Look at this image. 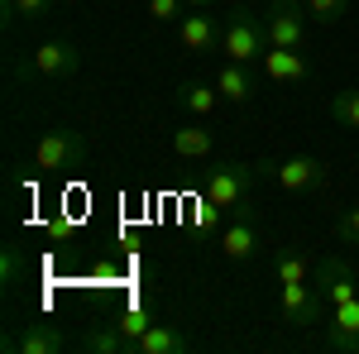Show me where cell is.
I'll return each instance as SVG.
<instances>
[{
  "label": "cell",
  "instance_id": "obj_1",
  "mask_svg": "<svg viewBox=\"0 0 359 354\" xmlns=\"http://www.w3.org/2000/svg\"><path fill=\"white\" fill-rule=\"evenodd\" d=\"M254 182H259V168L254 163H221V168H211L201 196H206L211 206H221V211H240V206H249Z\"/></svg>",
  "mask_w": 359,
  "mask_h": 354
},
{
  "label": "cell",
  "instance_id": "obj_2",
  "mask_svg": "<svg viewBox=\"0 0 359 354\" xmlns=\"http://www.w3.org/2000/svg\"><path fill=\"white\" fill-rule=\"evenodd\" d=\"M259 172L273 177L283 191H321L331 182V168L321 163V158H302V154L297 158H264Z\"/></svg>",
  "mask_w": 359,
  "mask_h": 354
},
{
  "label": "cell",
  "instance_id": "obj_3",
  "mask_svg": "<svg viewBox=\"0 0 359 354\" xmlns=\"http://www.w3.org/2000/svg\"><path fill=\"white\" fill-rule=\"evenodd\" d=\"M221 53L230 57V62H245V67H254L259 57L269 53L264 20H249L245 10H240V15H230V20H225V34H221Z\"/></svg>",
  "mask_w": 359,
  "mask_h": 354
},
{
  "label": "cell",
  "instance_id": "obj_4",
  "mask_svg": "<svg viewBox=\"0 0 359 354\" xmlns=\"http://www.w3.org/2000/svg\"><path fill=\"white\" fill-rule=\"evenodd\" d=\"M264 34H269V48H302L306 5H297V0H273L269 15H264Z\"/></svg>",
  "mask_w": 359,
  "mask_h": 354
},
{
  "label": "cell",
  "instance_id": "obj_5",
  "mask_svg": "<svg viewBox=\"0 0 359 354\" xmlns=\"http://www.w3.org/2000/svg\"><path fill=\"white\" fill-rule=\"evenodd\" d=\"M321 306H326V297H321L311 282H283V292H278L283 326H292V330L316 326V321H321Z\"/></svg>",
  "mask_w": 359,
  "mask_h": 354
},
{
  "label": "cell",
  "instance_id": "obj_6",
  "mask_svg": "<svg viewBox=\"0 0 359 354\" xmlns=\"http://www.w3.org/2000/svg\"><path fill=\"white\" fill-rule=\"evenodd\" d=\"M82 163V139L72 135V130H53V135L39 139V149H34V168L39 172H67V168Z\"/></svg>",
  "mask_w": 359,
  "mask_h": 354
},
{
  "label": "cell",
  "instance_id": "obj_7",
  "mask_svg": "<svg viewBox=\"0 0 359 354\" xmlns=\"http://www.w3.org/2000/svg\"><path fill=\"white\" fill-rule=\"evenodd\" d=\"M221 34L225 25L211 15V10H196V15H182V25H177V43H182V53H216L221 48Z\"/></svg>",
  "mask_w": 359,
  "mask_h": 354
},
{
  "label": "cell",
  "instance_id": "obj_8",
  "mask_svg": "<svg viewBox=\"0 0 359 354\" xmlns=\"http://www.w3.org/2000/svg\"><path fill=\"white\" fill-rule=\"evenodd\" d=\"M321 297H326V306H340V301H350V297H359V287H355V268L345 264V259H321L316 264V282H311Z\"/></svg>",
  "mask_w": 359,
  "mask_h": 354
},
{
  "label": "cell",
  "instance_id": "obj_9",
  "mask_svg": "<svg viewBox=\"0 0 359 354\" xmlns=\"http://www.w3.org/2000/svg\"><path fill=\"white\" fill-rule=\"evenodd\" d=\"M221 254H225V259H235V264H245V259L259 254V220H254L249 206H240L235 220L221 230Z\"/></svg>",
  "mask_w": 359,
  "mask_h": 354
},
{
  "label": "cell",
  "instance_id": "obj_10",
  "mask_svg": "<svg viewBox=\"0 0 359 354\" xmlns=\"http://www.w3.org/2000/svg\"><path fill=\"white\" fill-rule=\"evenodd\" d=\"M29 62H34V72H39V77L57 82V77H72V72H77L82 53H77L72 43H62V39H48V43H39V48H34Z\"/></svg>",
  "mask_w": 359,
  "mask_h": 354
},
{
  "label": "cell",
  "instance_id": "obj_11",
  "mask_svg": "<svg viewBox=\"0 0 359 354\" xmlns=\"http://www.w3.org/2000/svg\"><path fill=\"white\" fill-rule=\"evenodd\" d=\"M326 345L345 354H359V297L331 306V330H326Z\"/></svg>",
  "mask_w": 359,
  "mask_h": 354
},
{
  "label": "cell",
  "instance_id": "obj_12",
  "mask_svg": "<svg viewBox=\"0 0 359 354\" xmlns=\"http://www.w3.org/2000/svg\"><path fill=\"white\" fill-rule=\"evenodd\" d=\"M192 345L187 335H182V326H168V321H154V326L139 335L135 345H130V354H182Z\"/></svg>",
  "mask_w": 359,
  "mask_h": 354
},
{
  "label": "cell",
  "instance_id": "obj_13",
  "mask_svg": "<svg viewBox=\"0 0 359 354\" xmlns=\"http://www.w3.org/2000/svg\"><path fill=\"white\" fill-rule=\"evenodd\" d=\"M10 350H20V354H62L67 350V335H62L53 321H29L25 335L10 340Z\"/></svg>",
  "mask_w": 359,
  "mask_h": 354
},
{
  "label": "cell",
  "instance_id": "obj_14",
  "mask_svg": "<svg viewBox=\"0 0 359 354\" xmlns=\"http://www.w3.org/2000/svg\"><path fill=\"white\" fill-rule=\"evenodd\" d=\"M259 67H264V77H269V82H302L306 72H311V67H306V57L297 53V48H269V53L259 57Z\"/></svg>",
  "mask_w": 359,
  "mask_h": 354
},
{
  "label": "cell",
  "instance_id": "obj_15",
  "mask_svg": "<svg viewBox=\"0 0 359 354\" xmlns=\"http://www.w3.org/2000/svg\"><path fill=\"white\" fill-rule=\"evenodd\" d=\"M216 91H221V101H230V106H245L249 96L259 91V82H254V72H249L245 62H225L221 77H216Z\"/></svg>",
  "mask_w": 359,
  "mask_h": 354
},
{
  "label": "cell",
  "instance_id": "obj_16",
  "mask_svg": "<svg viewBox=\"0 0 359 354\" xmlns=\"http://www.w3.org/2000/svg\"><path fill=\"white\" fill-rule=\"evenodd\" d=\"M172 154H177V158H211V154H216V135H211L206 125H182V130L172 135Z\"/></svg>",
  "mask_w": 359,
  "mask_h": 354
},
{
  "label": "cell",
  "instance_id": "obj_17",
  "mask_svg": "<svg viewBox=\"0 0 359 354\" xmlns=\"http://www.w3.org/2000/svg\"><path fill=\"white\" fill-rule=\"evenodd\" d=\"M177 106L192 110V115H211L221 106V91H216V82H182L177 86Z\"/></svg>",
  "mask_w": 359,
  "mask_h": 354
},
{
  "label": "cell",
  "instance_id": "obj_18",
  "mask_svg": "<svg viewBox=\"0 0 359 354\" xmlns=\"http://www.w3.org/2000/svg\"><path fill=\"white\" fill-rule=\"evenodd\" d=\"M82 350H91V354H130V340L120 335V326H96V330H86L82 335Z\"/></svg>",
  "mask_w": 359,
  "mask_h": 354
},
{
  "label": "cell",
  "instance_id": "obj_19",
  "mask_svg": "<svg viewBox=\"0 0 359 354\" xmlns=\"http://www.w3.org/2000/svg\"><path fill=\"white\" fill-rule=\"evenodd\" d=\"M115 326H120V335H125V340H130V345H135L139 335H144V330L154 326V316H149V306H125V311H120V316H115Z\"/></svg>",
  "mask_w": 359,
  "mask_h": 354
},
{
  "label": "cell",
  "instance_id": "obj_20",
  "mask_svg": "<svg viewBox=\"0 0 359 354\" xmlns=\"http://www.w3.org/2000/svg\"><path fill=\"white\" fill-rule=\"evenodd\" d=\"M331 115L345 125V130H359V91L355 86H345V91L331 96Z\"/></svg>",
  "mask_w": 359,
  "mask_h": 354
},
{
  "label": "cell",
  "instance_id": "obj_21",
  "mask_svg": "<svg viewBox=\"0 0 359 354\" xmlns=\"http://www.w3.org/2000/svg\"><path fill=\"white\" fill-rule=\"evenodd\" d=\"M273 268H278V282H306V259L292 254V249H278Z\"/></svg>",
  "mask_w": 359,
  "mask_h": 354
},
{
  "label": "cell",
  "instance_id": "obj_22",
  "mask_svg": "<svg viewBox=\"0 0 359 354\" xmlns=\"http://www.w3.org/2000/svg\"><path fill=\"white\" fill-rule=\"evenodd\" d=\"M306 15L316 20V25H340L345 20V10H350V0H302Z\"/></svg>",
  "mask_w": 359,
  "mask_h": 354
},
{
  "label": "cell",
  "instance_id": "obj_23",
  "mask_svg": "<svg viewBox=\"0 0 359 354\" xmlns=\"http://www.w3.org/2000/svg\"><path fill=\"white\" fill-rule=\"evenodd\" d=\"M53 10V0H5V20H39V15H48Z\"/></svg>",
  "mask_w": 359,
  "mask_h": 354
},
{
  "label": "cell",
  "instance_id": "obj_24",
  "mask_svg": "<svg viewBox=\"0 0 359 354\" xmlns=\"http://www.w3.org/2000/svg\"><path fill=\"white\" fill-rule=\"evenodd\" d=\"M335 240H340V245H359V206H350V211L335 216Z\"/></svg>",
  "mask_w": 359,
  "mask_h": 354
},
{
  "label": "cell",
  "instance_id": "obj_25",
  "mask_svg": "<svg viewBox=\"0 0 359 354\" xmlns=\"http://www.w3.org/2000/svg\"><path fill=\"white\" fill-rule=\"evenodd\" d=\"M182 15V0H149V20H158V25H172Z\"/></svg>",
  "mask_w": 359,
  "mask_h": 354
},
{
  "label": "cell",
  "instance_id": "obj_26",
  "mask_svg": "<svg viewBox=\"0 0 359 354\" xmlns=\"http://www.w3.org/2000/svg\"><path fill=\"white\" fill-rule=\"evenodd\" d=\"M187 10H216V0H182Z\"/></svg>",
  "mask_w": 359,
  "mask_h": 354
},
{
  "label": "cell",
  "instance_id": "obj_27",
  "mask_svg": "<svg viewBox=\"0 0 359 354\" xmlns=\"http://www.w3.org/2000/svg\"><path fill=\"white\" fill-rule=\"evenodd\" d=\"M235 5H249V0H235Z\"/></svg>",
  "mask_w": 359,
  "mask_h": 354
}]
</instances>
